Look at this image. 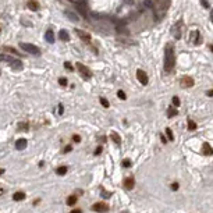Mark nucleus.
I'll return each instance as SVG.
<instances>
[{"instance_id": "2eb2a0df", "label": "nucleus", "mask_w": 213, "mask_h": 213, "mask_svg": "<svg viewBox=\"0 0 213 213\" xmlns=\"http://www.w3.org/2000/svg\"><path fill=\"white\" fill-rule=\"evenodd\" d=\"M45 39H46V42H49V43L54 42V33H53V30H47V31H46Z\"/></svg>"}, {"instance_id": "4468645a", "label": "nucleus", "mask_w": 213, "mask_h": 213, "mask_svg": "<svg viewBox=\"0 0 213 213\" xmlns=\"http://www.w3.org/2000/svg\"><path fill=\"white\" fill-rule=\"evenodd\" d=\"M24 199H25V192H23V191H17L13 195V201H16V202H20Z\"/></svg>"}, {"instance_id": "37998d69", "label": "nucleus", "mask_w": 213, "mask_h": 213, "mask_svg": "<svg viewBox=\"0 0 213 213\" xmlns=\"http://www.w3.org/2000/svg\"><path fill=\"white\" fill-rule=\"evenodd\" d=\"M160 138H162V142H163V144H166V142H167V139L164 138V135H160Z\"/></svg>"}, {"instance_id": "c85d7f7f", "label": "nucleus", "mask_w": 213, "mask_h": 213, "mask_svg": "<svg viewBox=\"0 0 213 213\" xmlns=\"http://www.w3.org/2000/svg\"><path fill=\"white\" fill-rule=\"evenodd\" d=\"M18 130H21V131H26V130H28V124H26V123H21V124H18Z\"/></svg>"}, {"instance_id": "473e14b6", "label": "nucleus", "mask_w": 213, "mask_h": 213, "mask_svg": "<svg viewBox=\"0 0 213 213\" xmlns=\"http://www.w3.org/2000/svg\"><path fill=\"white\" fill-rule=\"evenodd\" d=\"M59 84L61 86H66L67 85V78H59Z\"/></svg>"}, {"instance_id": "412c9836", "label": "nucleus", "mask_w": 213, "mask_h": 213, "mask_svg": "<svg viewBox=\"0 0 213 213\" xmlns=\"http://www.w3.org/2000/svg\"><path fill=\"white\" fill-rule=\"evenodd\" d=\"M67 170H68V169H67L66 166H60V167L56 169V173H57V176H64V174L67 173Z\"/></svg>"}, {"instance_id": "ddd939ff", "label": "nucleus", "mask_w": 213, "mask_h": 213, "mask_svg": "<svg viewBox=\"0 0 213 213\" xmlns=\"http://www.w3.org/2000/svg\"><path fill=\"white\" fill-rule=\"evenodd\" d=\"M77 202H78V198H77V195H70V197L67 198V201H66L67 206H75Z\"/></svg>"}, {"instance_id": "2f4dec72", "label": "nucleus", "mask_w": 213, "mask_h": 213, "mask_svg": "<svg viewBox=\"0 0 213 213\" xmlns=\"http://www.w3.org/2000/svg\"><path fill=\"white\" fill-rule=\"evenodd\" d=\"M6 49V52H10V53H13V54H17V50L14 49V47H11V46H9V47H4Z\"/></svg>"}, {"instance_id": "9b49d317", "label": "nucleus", "mask_w": 213, "mask_h": 213, "mask_svg": "<svg viewBox=\"0 0 213 213\" xmlns=\"http://www.w3.org/2000/svg\"><path fill=\"white\" fill-rule=\"evenodd\" d=\"M181 24H183V21H178L177 24H174L173 33H174V36H176V39H180L181 38Z\"/></svg>"}, {"instance_id": "cd10ccee", "label": "nucleus", "mask_w": 213, "mask_h": 213, "mask_svg": "<svg viewBox=\"0 0 213 213\" xmlns=\"http://www.w3.org/2000/svg\"><path fill=\"white\" fill-rule=\"evenodd\" d=\"M173 106H176V107L180 106V98L178 96H173Z\"/></svg>"}, {"instance_id": "1a4fd4ad", "label": "nucleus", "mask_w": 213, "mask_h": 213, "mask_svg": "<svg viewBox=\"0 0 213 213\" xmlns=\"http://www.w3.org/2000/svg\"><path fill=\"white\" fill-rule=\"evenodd\" d=\"M191 38H192V42L195 43V45H201V43H202V38H201L199 31H194V32H191Z\"/></svg>"}, {"instance_id": "7ed1b4c3", "label": "nucleus", "mask_w": 213, "mask_h": 213, "mask_svg": "<svg viewBox=\"0 0 213 213\" xmlns=\"http://www.w3.org/2000/svg\"><path fill=\"white\" fill-rule=\"evenodd\" d=\"M91 209L98 213H106V212H109V205H106L105 202H96L92 205Z\"/></svg>"}, {"instance_id": "a18cd8bd", "label": "nucleus", "mask_w": 213, "mask_h": 213, "mask_svg": "<svg viewBox=\"0 0 213 213\" xmlns=\"http://www.w3.org/2000/svg\"><path fill=\"white\" fill-rule=\"evenodd\" d=\"M210 21L213 23V9H212V11H210Z\"/></svg>"}, {"instance_id": "3c124183", "label": "nucleus", "mask_w": 213, "mask_h": 213, "mask_svg": "<svg viewBox=\"0 0 213 213\" xmlns=\"http://www.w3.org/2000/svg\"><path fill=\"white\" fill-rule=\"evenodd\" d=\"M0 33H2V30H0Z\"/></svg>"}, {"instance_id": "58836bf2", "label": "nucleus", "mask_w": 213, "mask_h": 213, "mask_svg": "<svg viewBox=\"0 0 213 213\" xmlns=\"http://www.w3.org/2000/svg\"><path fill=\"white\" fill-rule=\"evenodd\" d=\"M71 149H72V148L68 145V146H66L64 149H63V152H64V153H68V152H71Z\"/></svg>"}, {"instance_id": "9d476101", "label": "nucleus", "mask_w": 213, "mask_h": 213, "mask_svg": "<svg viewBox=\"0 0 213 213\" xmlns=\"http://www.w3.org/2000/svg\"><path fill=\"white\" fill-rule=\"evenodd\" d=\"M26 145H28V142H26L25 138H20V139H17L16 142V149H18V151H24L26 148Z\"/></svg>"}, {"instance_id": "6ab92c4d", "label": "nucleus", "mask_w": 213, "mask_h": 213, "mask_svg": "<svg viewBox=\"0 0 213 213\" xmlns=\"http://www.w3.org/2000/svg\"><path fill=\"white\" fill-rule=\"evenodd\" d=\"M202 148H203V153H205V155H212V153H213L212 148H210V145L208 144V142H205Z\"/></svg>"}, {"instance_id": "39448f33", "label": "nucleus", "mask_w": 213, "mask_h": 213, "mask_svg": "<svg viewBox=\"0 0 213 213\" xmlns=\"http://www.w3.org/2000/svg\"><path fill=\"white\" fill-rule=\"evenodd\" d=\"M137 78L142 85H148V75L144 70H137Z\"/></svg>"}, {"instance_id": "5701e85b", "label": "nucleus", "mask_w": 213, "mask_h": 213, "mask_svg": "<svg viewBox=\"0 0 213 213\" xmlns=\"http://www.w3.org/2000/svg\"><path fill=\"white\" fill-rule=\"evenodd\" d=\"M197 127H198L197 123H195L194 120H191V118H190V120H188V128H190L191 131H194V130H197Z\"/></svg>"}, {"instance_id": "79ce46f5", "label": "nucleus", "mask_w": 213, "mask_h": 213, "mask_svg": "<svg viewBox=\"0 0 213 213\" xmlns=\"http://www.w3.org/2000/svg\"><path fill=\"white\" fill-rule=\"evenodd\" d=\"M206 95H208V96H213V89H210V91H208V92H206Z\"/></svg>"}, {"instance_id": "8fccbe9b", "label": "nucleus", "mask_w": 213, "mask_h": 213, "mask_svg": "<svg viewBox=\"0 0 213 213\" xmlns=\"http://www.w3.org/2000/svg\"><path fill=\"white\" fill-rule=\"evenodd\" d=\"M210 50H212V52H213V45H210Z\"/></svg>"}, {"instance_id": "393cba45", "label": "nucleus", "mask_w": 213, "mask_h": 213, "mask_svg": "<svg viewBox=\"0 0 213 213\" xmlns=\"http://www.w3.org/2000/svg\"><path fill=\"white\" fill-rule=\"evenodd\" d=\"M117 96L121 99V100H125V99H127V95H125V92H124V91H118V92H117Z\"/></svg>"}, {"instance_id": "49530a36", "label": "nucleus", "mask_w": 213, "mask_h": 213, "mask_svg": "<svg viewBox=\"0 0 213 213\" xmlns=\"http://www.w3.org/2000/svg\"><path fill=\"white\" fill-rule=\"evenodd\" d=\"M4 171H6V170H4V169H0V176H3V174H4Z\"/></svg>"}, {"instance_id": "f8f14e48", "label": "nucleus", "mask_w": 213, "mask_h": 213, "mask_svg": "<svg viewBox=\"0 0 213 213\" xmlns=\"http://www.w3.org/2000/svg\"><path fill=\"white\" fill-rule=\"evenodd\" d=\"M134 178L132 177H128V178H125L124 180V188L125 190H128V191H131L132 188H134Z\"/></svg>"}, {"instance_id": "6e6552de", "label": "nucleus", "mask_w": 213, "mask_h": 213, "mask_svg": "<svg viewBox=\"0 0 213 213\" xmlns=\"http://www.w3.org/2000/svg\"><path fill=\"white\" fill-rule=\"evenodd\" d=\"M9 64H10V67L14 70V71H21V70L24 68V64H23V61H21V60H14L13 59L10 63H9Z\"/></svg>"}, {"instance_id": "b1692460", "label": "nucleus", "mask_w": 213, "mask_h": 213, "mask_svg": "<svg viewBox=\"0 0 213 213\" xmlns=\"http://www.w3.org/2000/svg\"><path fill=\"white\" fill-rule=\"evenodd\" d=\"M11 60L13 59H11L10 56H7V54H0V61H9L10 63Z\"/></svg>"}, {"instance_id": "423d86ee", "label": "nucleus", "mask_w": 213, "mask_h": 213, "mask_svg": "<svg viewBox=\"0 0 213 213\" xmlns=\"http://www.w3.org/2000/svg\"><path fill=\"white\" fill-rule=\"evenodd\" d=\"M75 32V35L78 36L81 40H84V42H89L91 40V35H89L88 32H85V31H82V30H75L74 31Z\"/></svg>"}, {"instance_id": "72a5a7b5", "label": "nucleus", "mask_w": 213, "mask_h": 213, "mask_svg": "<svg viewBox=\"0 0 213 213\" xmlns=\"http://www.w3.org/2000/svg\"><path fill=\"white\" fill-rule=\"evenodd\" d=\"M64 67H66V68L68 70V71H72V70H74V68H72V66H71V64H70L68 61H66V63H64Z\"/></svg>"}, {"instance_id": "f3484780", "label": "nucleus", "mask_w": 213, "mask_h": 213, "mask_svg": "<svg viewBox=\"0 0 213 213\" xmlns=\"http://www.w3.org/2000/svg\"><path fill=\"white\" fill-rule=\"evenodd\" d=\"M77 9H78V11L82 14V16L86 18V9H85V4L82 3V2H79V3H77Z\"/></svg>"}, {"instance_id": "ea45409f", "label": "nucleus", "mask_w": 213, "mask_h": 213, "mask_svg": "<svg viewBox=\"0 0 213 213\" xmlns=\"http://www.w3.org/2000/svg\"><path fill=\"white\" fill-rule=\"evenodd\" d=\"M102 197H103V198H110V197H112V192H103V194H102Z\"/></svg>"}, {"instance_id": "20e7f679", "label": "nucleus", "mask_w": 213, "mask_h": 213, "mask_svg": "<svg viewBox=\"0 0 213 213\" xmlns=\"http://www.w3.org/2000/svg\"><path fill=\"white\" fill-rule=\"evenodd\" d=\"M75 67L77 68H78V71H79V74H81L82 77H84V78H91V71H89V68L88 67H85L84 66V64H82V63H77L75 64Z\"/></svg>"}, {"instance_id": "0eeeda50", "label": "nucleus", "mask_w": 213, "mask_h": 213, "mask_svg": "<svg viewBox=\"0 0 213 213\" xmlns=\"http://www.w3.org/2000/svg\"><path fill=\"white\" fill-rule=\"evenodd\" d=\"M181 86H183V88H191V86H194V78L192 77H188V75L183 77V78H181Z\"/></svg>"}, {"instance_id": "4c0bfd02", "label": "nucleus", "mask_w": 213, "mask_h": 213, "mask_svg": "<svg viewBox=\"0 0 213 213\" xmlns=\"http://www.w3.org/2000/svg\"><path fill=\"white\" fill-rule=\"evenodd\" d=\"M102 149H103V148H102V146H98V148H96V151H95V156H98V155H100V153H102Z\"/></svg>"}, {"instance_id": "f03ea898", "label": "nucleus", "mask_w": 213, "mask_h": 213, "mask_svg": "<svg viewBox=\"0 0 213 213\" xmlns=\"http://www.w3.org/2000/svg\"><path fill=\"white\" fill-rule=\"evenodd\" d=\"M20 47H21L23 50H25L26 53H31V54H33V56H39V54H40V49L38 47V46L32 45V43L21 42V43H20Z\"/></svg>"}, {"instance_id": "f704fd0d", "label": "nucleus", "mask_w": 213, "mask_h": 213, "mask_svg": "<svg viewBox=\"0 0 213 213\" xmlns=\"http://www.w3.org/2000/svg\"><path fill=\"white\" fill-rule=\"evenodd\" d=\"M201 3H202V6L205 7V9H209V2H208V0H201Z\"/></svg>"}, {"instance_id": "c9c22d12", "label": "nucleus", "mask_w": 213, "mask_h": 213, "mask_svg": "<svg viewBox=\"0 0 213 213\" xmlns=\"http://www.w3.org/2000/svg\"><path fill=\"white\" fill-rule=\"evenodd\" d=\"M72 141L74 142H81V137H79V135H72Z\"/></svg>"}, {"instance_id": "c03bdc74", "label": "nucleus", "mask_w": 213, "mask_h": 213, "mask_svg": "<svg viewBox=\"0 0 213 213\" xmlns=\"http://www.w3.org/2000/svg\"><path fill=\"white\" fill-rule=\"evenodd\" d=\"M59 114H63V106L61 105L59 106Z\"/></svg>"}, {"instance_id": "f257e3e1", "label": "nucleus", "mask_w": 213, "mask_h": 213, "mask_svg": "<svg viewBox=\"0 0 213 213\" xmlns=\"http://www.w3.org/2000/svg\"><path fill=\"white\" fill-rule=\"evenodd\" d=\"M174 64H176V54L173 50V45L167 43L164 49V71L170 72L174 68Z\"/></svg>"}, {"instance_id": "a19ab883", "label": "nucleus", "mask_w": 213, "mask_h": 213, "mask_svg": "<svg viewBox=\"0 0 213 213\" xmlns=\"http://www.w3.org/2000/svg\"><path fill=\"white\" fill-rule=\"evenodd\" d=\"M70 213H82V210L81 209H74V210H71Z\"/></svg>"}, {"instance_id": "09e8293b", "label": "nucleus", "mask_w": 213, "mask_h": 213, "mask_svg": "<svg viewBox=\"0 0 213 213\" xmlns=\"http://www.w3.org/2000/svg\"><path fill=\"white\" fill-rule=\"evenodd\" d=\"M3 192H4V190H2V188H0V195H3Z\"/></svg>"}, {"instance_id": "aec40b11", "label": "nucleus", "mask_w": 213, "mask_h": 213, "mask_svg": "<svg viewBox=\"0 0 213 213\" xmlns=\"http://www.w3.org/2000/svg\"><path fill=\"white\" fill-rule=\"evenodd\" d=\"M177 109H176V106H173V107H169L167 109V116H169V117H174V116H177Z\"/></svg>"}, {"instance_id": "c756f323", "label": "nucleus", "mask_w": 213, "mask_h": 213, "mask_svg": "<svg viewBox=\"0 0 213 213\" xmlns=\"http://www.w3.org/2000/svg\"><path fill=\"white\" fill-rule=\"evenodd\" d=\"M166 134H167V138H169V139H170V141H173V139H174V135H173V132H171L170 128H166Z\"/></svg>"}, {"instance_id": "4be33fe9", "label": "nucleus", "mask_w": 213, "mask_h": 213, "mask_svg": "<svg viewBox=\"0 0 213 213\" xmlns=\"http://www.w3.org/2000/svg\"><path fill=\"white\" fill-rule=\"evenodd\" d=\"M66 16L68 20L72 21V23H77V21H78V17L74 16V13H71V11H66Z\"/></svg>"}, {"instance_id": "a211bd4d", "label": "nucleus", "mask_w": 213, "mask_h": 213, "mask_svg": "<svg viewBox=\"0 0 213 213\" xmlns=\"http://www.w3.org/2000/svg\"><path fill=\"white\" fill-rule=\"evenodd\" d=\"M59 36H60V39L64 40V42H68V40H70V35H68V32H67L66 30H61V31H60Z\"/></svg>"}, {"instance_id": "bb28decb", "label": "nucleus", "mask_w": 213, "mask_h": 213, "mask_svg": "<svg viewBox=\"0 0 213 213\" xmlns=\"http://www.w3.org/2000/svg\"><path fill=\"white\" fill-rule=\"evenodd\" d=\"M112 139L114 141V144H117V145L120 144V137H118L116 132H113V134H112Z\"/></svg>"}, {"instance_id": "dca6fc26", "label": "nucleus", "mask_w": 213, "mask_h": 213, "mask_svg": "<svg viewBox=\"0 0 213 213\" xmlns=\"http://www.w3.org/2000/svg\"><path fill=\"white\" fill-rule=\"evenodd\" d=\"M28 7H30V10H32V11L39 10V4H38L36 0H28Z\"/></svg>"}, {"instance_id": "7c9ffc66", "label": "nucleus", "mask_w": 213, "mask_h": 213, "mask_svg": "<svg viewBox=\"0 0 213 213\" xmlns=\"http://www.w3.org/2000/svg\"><path fill=\"white\" fill-rule=\"evenodd\" d=\"M100 103H102V106H103V107H109V106H110L109 100H106L105 98H100Z\"/></svg>"}, {"instance_id": "e433bc0d", "label": "nucleus", "mask_w": 213, "mask_h": 213, "mask_svg": "<svg viewBox=\"0 0 213 213\" xmlns=\"http://www.w3.org/2000/svg\"><path fill=\"white\" fill-rule=\"evenodd\" d=\"M178 187H180V185H178V183H173V184H171V190H173V191H177Z\"/></svg>"}, {"instance_id": "de8ad7c7", "label": "nucleus", "mask_w": 213, "mask_h": 213, "mask_svg": "<svg viewBox=\"0 0 213 213\" xmlns=\"http://www.w3.org/2000/svg\"><path fill=\"white\" fill-rule=\"evenodd\" d=\"M39 201L40 199H35V201H33V205H38V203H39Z\"/></svg>"}, {"instance_id": "a878e982", "label": "nucleus", "mask_w": 213, "mask_h": 213, "mask_svg": "<svg viewBox=\"0 0 213 213\" xmlns=\"http://www.w3.org/2000/svg\"><path fill=\"white\" fill-rule=\"evenodd\" d=\"M123 167H125V169L131 167V160H130V159H124V160H123Z\"/></svg>"}]
</instances>
